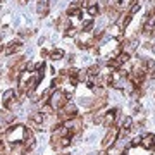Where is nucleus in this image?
Returning <instances> with one entry per match:
<instances>
[{"instance_id": "1", "label": "nucleus", "mask_w": 155, "mask_h": 155, "mask_svg": "<svg viewBox=\"0 0 155 155\" xmlns=\"http://www.w3.org/2000/svg\"><path fill=\"white\" fill-rule=\"evenodd\" d=\"M67 102H69V97H67V93H66V91H61V90L52 91V95H50V100H48V104L52 105V109H54V110H61V109L66 105Z\"/></svg>"}, {"instance_id": "2", "label": "nucleus", "mask_w": 155, "mask_h": 155, "mask_svg": "<svg viewBox=\"0 0 155 155\" xmlns=\"http://www.w3.org/2000/svg\"><path fill=\"white\" fill-rule=\"evenodd\" d=\"M117 140H119V127L110 126L105 134V138H104V141H102V148L107 150V148H110V147H114Z\"/></svg>"}, {"instance_id": "3", "label": "nucleus", "mask_w": 155, "mask_h": 155, "mask_svg": "<svg viewBox=\"0 0 155 155\" xmlns=\"http://www.w3.org/2000/svg\"><path fill=\"white\" fill-rule=\"evenodd\" d=\"M22 143L28 147V150H33L35 148V134H33V131L29 129V127H26L24 126V131H22Z\"/></svg>"}, {"instance_id": "4", "label": "nucleus", "mask_w": 155, "mask_h": 155, "mask_svg": "<svg viewBox=\"0 0 155 155\" xmlns=\"http://www.w3.org/2000/svg\"><path fill=\"white\" fill-rule=\"evenodd\" d=\"M140 145H141L143 148L153 152V150H155V134H152V133L145 134L143 138H141V141H140Z\"/></svg>"}, {"instance_id": "5", "label": "nucleus", "mask_w": 155, "mask_h": 155, "mask_svg": "<svg viewBox=\"0 0 155 155\" xmlns=\"http://www.w3.org/2000/svg\"><path fill=\"white\" fill-rule=\"evenodd\" d=\"M155 24V16L150 12L148 16L145 17V22H143V28H141V31H143V35H147V36H150V33H152V28H153Z\"/></svg>"}, {"instance_id": "6", "label": "nucleus", "mask_w": 155, "mask_h": 155, "mask_svg": "<svg viewBox=\"0 0 155 155\" xmlns=\"http://www.w3.org/2000/svg\"><path fill=\"white\" fill-rule=\"evenodd\" d=\"M117 109H112V110H109L104 116V121H102V124L105 127H110V126H114V122H116V117H117Z\"/></svg>"}, {"instance_id": "7", "label": "nucleus", "mask_w": 155, "mask_h": 155, "mask_svg": "<svg viewBox=\"0 0 155 155\" xmlns=\"http://www.w3.org/2000/svg\"><path fill=\"white\" fill-rule=\"evenodd\" d=\"M36 11L41 17H45L50 11V0H38V5H36Z\"/></svg>"}, {"instance_id": "8", "label": "nucleus", "mask_w": 155, "mask_h": 155, "mask_svg": "<svg viewBox=\"0 0 155 155\" xmlns=\"http://www.w3.org/2000/svg\"><path fill=\"white\" fill-rule=\"evenodd\" d=\"M67 16L69 17H81L83 16V11H81V7H79L78 2H74V4L67 9Z\"/></svg>"}, {"instance_id": "9", "label": "nucleus", "mask_w": 155, "mask_h": 155, "mask_svg": "<svg viewBox=\"0 0 155 155\" xmlns=\"http://www.w3.org/2000/svg\"><path fill=\"white\" fill-rule=\"evenodd\" d=\"M21 47H22L21 41H17V40H16V41H11V43L4 48V54H5V55H12V54H14V52H17Z\"/></svg>"}, {"instance_id": "10", "label": "nucleus", "mask_w": 155, "mask_h": 155, "mask_svg": "<svg viewBox=\"0 0 155 155\" xmlns=\"http://www.w3.org/2000/svg\"><path fill=\"white\" fill-rule=\"evenodd\" d=\"M131 127H133V117L131 116H124L122 117V121H121V129L122 131H131Z\"/></svg>"}, {"instance_id": "11", "label": "nucleus", "mask_w": 155, "mask_h": 155, "mask_svg": "<svg viewBox=\"0 0 155 155\" xmlns=\"http://www.w3.org/2000/svg\"><path fill=\"white\" fill-rule=\"evenodd\" d=\"M17 97V93L16 91H14V90H7V91H4V95H2V104H4V107L7 105V104H9V102H11V100H14Z\"/></svg>"}, {"instance_id": "12", "label": "nucleus", "mask_w": 155, "mask_h": 155, "mask_svg": "<svg viewBox=\"0 0 155 155\" xmlns=\"http://www.w3.org/2000/svg\"><path fill=\"white\" fill-rule=\"evenodd\" d=\"M131 21H133V16H129V14L126 12V14H122L121 19L117 21V26H119L121 29H126V28H127V24H129Z\"/></svg>"}, {"instance_id": "13", "label": "nucleus", "mask_w": 155, "mask_h": 155, "mask_svg": "<svg viewBox=\"0 0 155 155\" xmlns=\"http://www.w3.org/2000/svg\"><path fill=\"white\" fill-rule=\"evenodd\" d=\"M50 147L54 150H61V134L57 133V131H54L52 138H50Z\"/></svg>"}, {"instance_id": "14", "label": "nucleus", "mask_w": 155, "mask_h": 155, "mask_svg": "<svg viewBox=\"0 0 155 155\" xmlns=\"http://www.w3.org/2000/svg\"><path fill=\"white\" fill-rule=\"evenodd\" d=\"M55 26H57L59 29H64V31H66V29L71 28V22L67 21V17H66V16H61V17H59V21H57Z\"/></svg>"}, {"instance_id": "15", "label": "nucleus", "mask_w": 155, "mask_h": 155, "mask_svg": "<svg viewBox=\"0 0 155 155\" xmlns=\"http://www.w3.org/2000/svg\"><path fill=\"white\" fill-rule=\"evenodd\" d=\"M86 74H88L91 79L98 78V76H100V66H97V64H95V66H90V67H88V71H86Z\"/></svg>"}, {"instance_id": "16", "label": "nucleus", "mask_w": 155, "mask_h": 155, "mask_svg": "<svg viewBox=\"0 0 155 155\" xmlns=\"http://www.w3.org/2000/svg\"><path fill=\"white\" fill-rule=\"evenodd\" d=\"M121 66H122V64L117 61V59H110V61H107V67H109L110 71H119Z\"/></svg>"}, {"instance_id": "17", "label": "nucleus", "mask_w": 155, "mask_h": 155, "mask_svg": "<svg viewBox=\"0 0 155 155\" xmlns=\"http://www.w3.org/2000/svg\"><path fill=\"white\" fill-rule=\"evenodd\" d=\"M62 57H64V50H61V48L50 52V59H52V61H59V59H62Z\"/></svg>"}, {"instance_id": "18", "label": "nucleus", "mask_w": 155, "mask_h": 155, "mask_svg": "<svg viewBox=\"0 0 155 155\" xmlns=\"http://www.w3.org/2000/svg\"><path fill=\"white\" fill-rule=\"evenodd\" d=\"M93 26H95V21H93V19H90V21L83 22V28H81V31H83V33H88V31H91V29H93Z\"/></svg>"}, {"instance_id": "19", "label": "nucleus", "mask_w": 155, "mask_h": 155, "mask_svg": "<svg viewBox=\"0 0 155 155\" xmlns=\"http://www.w3.org/2000/svg\"><path fill=\"white\" fill-rule=\"evenodd\" d=\"M21 61H24V57H22V55H14V57L11 59V61H9V67L12 69V67L17 66V64H19Z\"/></svg>"}, {"instance_id": "20", "label": "nucleus", "mask_w": 155, "mask_h": 155, "mask_svg": "<svg viewBox=\"0 0 155 155\" xmlns=\"http://www.w3.org/2000/svg\"><path fill=\"white\" fill-rule=\"evenodd\" d=\"M138 11H140V4H138V2H131V7H129L127 14H129V16H134Z\"/></svg>"}, {"instance_id": "21", "label": "nucleus", "mask_w": 155, "mask_h": 155, "mask_svg": "<svg viewBox=\"0 0 155 155\" xmlns=\"http://www.w3.org/2000/svg\"><path fill=\"white\" fill-rule=\"evenodd\" d=\"M117 61L121 62V64H124V62H127L129 61V54H127V52H121V54H119V55L116 57Z\"/></svg>"}, {"instance_id": "22", "label": "nucleus", "mask_w": 155, "mask_h": 155, "mask_svg": "<svg viewBox=\"0 0 155 155\" xmlns=\"http://www.w3.org/2000/svg\"><path fill=\"white\" fill-rule=\"evenodd\" d=\"M71 138L72 136H61V148H66L71 145Z\"/></svg>"}, {"instance_id": "23", "label": "nucleus", "mask_w": 155, "mask_h": 155, "mask_svg": "<svg viewBox=\"0 0 155 155\" xmlns=\"http://www.w3.org/2000/svg\"><path fill=\"white\" fill-rule=\"evenodd\" d=\"M76 35H78V29L76 28H69V29H66L64 36H66V38H72V36H76Z\"/></svg>"}, {"instance_id": "24", "label": "nucleus", "mask_w": 155, "mask_h": 155, "mask_svg": "<svg viewBox=\"0 0 155 155\" xmlns=\"http://www.w3.org/2000/svg\"><path fill=\"white\" fill-rule=\"evenodd\" d=\"M64 79H66V78H62V76H57L55 79H54V83H52V86H54V88H57V86H61V84L64 83Z\"/></svg>"}, {"instance_id": "25", "label": "nucleus", "mask_w": 155, "mask_h": 155, "mask_svg": "<svg viewBox=\"0 0 155 155\" xmlns=\"http://www.w3.org/2000/svg\"><path fill=\"white\" fill-rule=\"evenodd\" d=\"M41 112H43L45 116H50V114H54V109H52V105H50V104H47V105L41 109Z\"/></svg>"}, {"instance_id": "26", "label": "nucleus", "mask_w": 155, "mask_h": 155, "mask_svg": "<svg viewBox=\"0 0 155 155\" xmlns=\"http://www.w3.org/2000/svg\"><path fill=\"white\" fill-rule=\"evenodd\" d=\"M98 12H100V9L97 5H90L88 7V14H90V16H97Z\"/></svg>"}, {"instance_id": "27", "label": "nucleus", "mask_w": 155, "mask_h": 155, "mask_svg": "<svg viewBox=\"0 0 155 155\" xmlns=\"http://www.w3.org/2000/svg\"><path fill=\"white\" fill-rule=\"evenodd\" d=\"M78 4H88V5H93V4H95V0H79Z\"/></svg>"}, {"instance_id": "28", "label": "nucleus", "mask_w": 155, "mask_h": 155, "mask_svg": "<svg viewBox=\"0 0 155 155\" xmlns=\"http://www.w3.org/2000/svg\"><path fill=\"white\" fill-rule=\"evenodd\" d=\"M31 35H33V31H31V29H28V31H26V29H24V31H21V36H31Z\"/></svg>"}, {"instance_id": "29", "label": "nucleus", "mask_w": 155, "mask_h": 155, "mask_svg": "<svg viewBox=\"0 0 155 155\" xmlns=\"http://www.w3.org/2000/svg\"><path fill=\"white\" fill-rule=\"evenodd\" d=\"M143 47H145V48H148V50H150V48H153V45L150 43V41H147V43H145Z\"/></svg>"}, {"instance_id": "30", "label": "nucleus", "mask_w": 155, "mask_h": 155, "mask_svg": "<svg viewBox=\"0 0 155 155\" xmlns=\"http://www.w3.org/2000/svg\"><path fill=\"white\" fill-rule=\"evenodd\" d=\"M67 62H69V64H72V62H74V55H69V57H67Z\"/></svg>"}, {"instance_id": "31", "label": "nucleus", "mask_w": 155, "mask_h": 155, "mask_svg": "<svg viewBox=\"0 0 155 155\" xmlns=\"http://www.w3.org/2000/svg\"><path fill=\"white\" fill-rule=\"evenodd\" d=\"M48 55H50V54L47 52V50H41V57H48Z\"/></svg>"}, {"instance_id": "32", "label": "nucleus", "mask_w": 155, "mask_h": 155, "mask_svg": "<svg viewBox=\"0 0 155 155\" xmlns=\"http://www.w3.org/2000/svg\"><path fill=\"white\" fill-rule=\"evenodd\" d=\"M152 14L155 16V4H152Z\"/></svg>"}, {"instance_id": "33", "label": "nucleus", "mask_w": 155, "mask_h": 155, "mask_svg": "<svg viewBox=\"0 0 155 155\" xmlns=\"http://www.w3.org/2000/svg\"><path fill=\"white\" fill-rule=\"evenodd\" d=\"M131 2H136V0H131Z\"/></svg>"}, {"instance_id": "34", "label": "nucleus", "mask_w": 155, "mask_h": 155, "mask_svg": "<svg viewBox=\"0 0 155 155\" xmlns=\"http://www.w3.org/2000/svg\"><path fill=\"white\" fill-rule=\"evenodd\" d=\"M0 2H2V0H0Z\"/></svg>"}]
</instances>
